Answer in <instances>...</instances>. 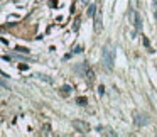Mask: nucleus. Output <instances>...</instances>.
<instances>
[{"label": "nucleus", "instance_id": "nucleus-6", "mask_svg": "<svg viewBox=\"0 0 157 137\" xmlns=\"http://www.w3.org/2000/svg\"><path fill=\"white\" fill-rule=\"evenodd\" d=\"M95 30H96V32H102V19L100 17L95 19Z\"/></svg>", "mask_w": 157, "mask_h": 137}, {"label": "nucleus", "instance_id": "nucleus-9", "mask_svg": "<svg viewBox=\"0 0 157 137\" xmlns=\"http://www.w3.org/2000/svg\"><path fill=\"white\" fill-rule=\"evenodd\" d=\"M86 76H88V80H89V81H93V80H95L93 71H91V69H88V71H86Z\"/></svg>", "mask_w": 157, "mask_h": 137}, {"label": "nucleus", "instance_id": "nucleus-8", "mask_svg": "<svg viewBox=\"0 0 157 137\" xmlns=\"http://www.w3.org/2000/svg\"><path fill=\"white\" fill-rule=\"evenodd\" d=\"M76 102H78V105H81V107H83V105H86V102H88V100H86L85 97H80Z\"/></svg>", "mask_w": 157, "mask_h": 137}, {"label": "nucleus", "instance_id": "nucleus-7", "mask_svg": "<svg viewBox=\"0 0 157 137\" xmlns=\"http://www.w3.org/2000/svg\"><path fill=\"white\" fill-rule=\"evenodd\" d=\"M133 24H135V27L140 30V27H142V21H140V17H139V15H135V22H133Z\"/></svg>", "mask_w": 157, "mask_h": 137}, {"label": "nucleus", "instance_id": "nucleus-3", "mask_svg": "<svg viewBox=\"0 0 157 137\" xmlns=\"http://www.w3.org/2000/svg\"><path fill=\"white\" fill-rule=\"evenodd\" d=\"M133 120H135L137 125H144V124H147V122H149L147 119H142V115H135V117H133Z\"/></svg>", "mask_w": 157, "mask_h": 137}, {"label": "nucleus", "instance_id": "nucleus-1", "mask_svg": "<svg viewBox=\"0 0 157 137\" xmlns=\"http://www.w3.org/2000/svg\"><path fill=\"white\" fill-rule=\"evenodd\" d=\"M102 61L103 64H105V68L108 69V71H111L113 69V63H115V51L111 49L110 46H105L102 51Z\"/></svg>", "mask_w": 157, "mask_h": 137}, {"label": "nucleus", "instance_id": "nucleus-4", "mask_svg": "<svg viewBox=\"0 0 157 137\" xmlns=\"http://www.w3.org/2000/svg\"><path fill=\"white\" fill-rule=\"evenodd\" d=\"M69 93H71V86H69V85H64L63 88H61V95H63V97H68Z\"/></svg>", "mask_w": 157, "mask_h": 137}, {"label": "nucleus", "instance_id": "nucleus-12", "mask_svg": "<svg viewBox=\"0 0 157 137\" xmlns=\"http://www.w3.org/2000/svg\"><path fill=\"white\" fill-rule=\"evenodd\" d=\"M98 93L103 95V93H105V88H103V86H100V88H98Z\"/></svg>", "mask_w": 157, "mask_h": 137}, {"label": "nucleus", "instance_id": "nucleus-5", "mask_svg": "<svg viewBox=\"0 0 157 137\" xmlns=\"http://www.w3.org/2000/svg\"><path fill=\"white\" fill-rule=\"evenodd\" d=\"M95 12H96V5H93V4H91V5L88 7V10H86V14H88V17H93V15H95Z\"/></svg>", "mask_w": 157, "mask_h": 137}, {"label": "nucleus", "instance_id": "nucleus-10", "mask_svg": "<svg viewBox=\"0 0 157 137\" xmlns=\"http://www.w3.org/2000/svg\"><path fill=\"white\" fill-rule=\"evenodd\" d=\"M144 44H145V47H147L149 51H152V49H150V43H149V39L145 37V36H144Z\"/></svg>", "mask_w": 157, "mask_h": 137}, {"label": "nucleus", "instance_id": "nucleus-2", "mask_svg": "<svg viewBox=\"0 0 157 137\" xmlns=\"http://www.w3.org/2000/svg\"><path fill=\"white\" fill-rule=\"evenodd\" d=\"M73 125H74L80 132H83V134H86L89 130V125L86 124V122H83V120H74V124H73Z\"/></svg>", "mask_w": 157, "mask_h": 137}, {"label": "nucleus", "instance_id": "nucleus-14", "mask_svg": "<svg viewBox=\"0 0 157 137\" xmlns=\"http://www.w3.org/2000/svg\"><path fill=\"white\" fill-rule=\"evenodd\" d=\"M81 2H83V4H88V2H89V0H81Z\"/></svg>", "mask_w": 157, "mask_h": 137}, {"label": "nucleus", "instance_id": "nucleus-11", "mask_svg": "<svg viewBox=\"0 0 157 137\" xmlns=\"http://www.w3.org/2000/svg\"><path fill=\"white\" fill-rule=\"evenodd\" d=\"M17 51H19V53H26V54H27V53H29V49H27V47H20V46H19Z\"/></svg>", "mask_w": 157, "mask_h": 137}, {"label": "nucleus", "instance_id": "nucleus-13", "mask_svg": "<svg viewBox=\"0 0 157 137\" xmlns=\"http://www.w3.org/2000/svg\"><path fill=\"white\" fill-rule=\"evenodd\" d=\"M154 5H155V19H157V2H155Z\"/></svg>", "mask_w": 157, "mask_h": 137}]
</instances>
